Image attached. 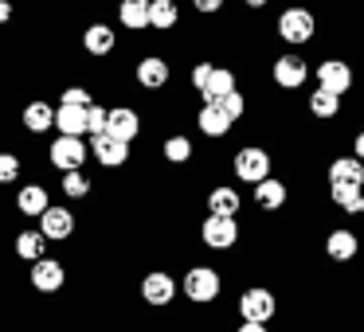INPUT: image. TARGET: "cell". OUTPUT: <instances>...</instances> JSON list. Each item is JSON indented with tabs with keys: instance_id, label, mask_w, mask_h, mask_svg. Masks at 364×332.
<instances>
[{
	"instance_id": "1",
	"label": "cell",
	"mask_w": 364,
	"mask_h": 332,
	"mask_svg": "<svg viewBox=\"0 0 364 332\" xmlns=\"http://www.w3.org/2000/svg\"><path fill=\"white\" fill-rule=\"evenodd\" d=\"M48 157H51V165H55L59 172H79V168L87 165V157H95V153L87 149V141H82V137L59 133L55 141H51Z\"/></svg>"
},
{
	"instance_id": "2",
	"label": "cell",
	"mask_w": 364,
	"mask_h": 332,
	"mask_svg": "<svg viewBox=\"0 0 364 332\" xmlns=\"http://www.w3.org/2000/svg\"><path fill=\"white\" fill-rule=\"evenodd\" d=\"M220 274H215L212 266H192L188 274H184V282H181V289H184V297L188 301H196V305H208V301H215L220 297Z\"/></svg>"
},
{
	"instance_id": "3",
	"label": "cell",
	"mask_w": 364,
	"mask_h": 332,
	"mask_svg": "<svg viewBox=\"0 0 364 332\" xmlns=\"http://www.w3.org/2000/svg\"><path fill=\"white\" fill-rule=\"evenodd\" d=\"M235 176L243 184H262L270 180V153L259 149V145H247V149L235 153Z\"/></svg>"
},
{
	"instance_id": "4",
	"label": "cell",
	"mask_w": 364,
	"mask_h": 332,
	"mask_svg": "<svg viewBox=\"0 0 364 332\" xmlns=\"http://www.w3.org/2000/svg\"><path fill=\"white\" fill-rule=\"evenodd\" d=\"M200 238H204L208 250H231L239 243V223L231 215H208L204 227H200Z\"/></svg>"
},
{
	"instance_id": "5",
	"label": "cell",
	"mask_w": 364,
	"mask_h": 332,
	"mask_svg": "<svg viewBox=\"0 0 364 332\" xmlns=\"http://www.w3.org/2000/svg\"><path fill=\"white\" fill-rule=\"evenodd\" d=\"M314 12L309 9H286L282 16H278V35H282L286 43H294V48H301V43L314 40Z\"/></svg>"
},
{
	"instance_id": "6",
	"label": "cell",
	"mask_w": 364,
	"mask_h": 332,
	"mask_svg": "<svg viewBox=\"0 0 364 332\" xmlns=\"http://www.w3.org/2000/svg\"><path fill=\"white\" fill-rule=\"evenodd\" d=\"M90 153H95V160L102 168H122L129 160V141H122V137H114V133H98L95 145H90Z\"/></svg>"
},
{
	"instance_id": "7",
	"label": "cell",
	"mask_w": 364,
	"mask_h": 332,
	"mask_svg": "<svg viewBox=\"0 0 364 332\" xmlns=\"http://www.w3.org/2000/svg\"><path fill=\"white\" fill-rule=\"evenodd\" d=\"M274 293L270 289H259V285H255V289H243V297H239V313H243V321H262L267 324L270 316H274Z\"/></svg>"
},
{
	"instance_id": "8",
	"label": "cell",
	"mask_w": 364,
	"mask_h": 332,
	"mask_svg": "<svg viewBox=\"0 0 364 332\" xmlns=\"http://www.w3.org/2000/svg\"><path fill=\"white\" fill-rule=\"evenodd\" d=\"M306 79H309V67H306V59H301V55H282V59H274V82H278L282 90L306 87Z\"/></svg>"
},
{
	"instance_id": "9",
	"label": "cell",
	"mask_w": 364,
	"mask_h": 332,
	"mask_svg": "<svg viewBox=\"0 0 364 332\" xmlns=\"http://www.w3.org/2000/svg\"><path fill=\"white\" fill-rule=\"evenodd\" d=\"M317 82H321L325 90H333V94H348V90H353V67L341 63V59H325V63L317 67Z\"/></svg>"
},
{
	"instance_id": "10",
	"label": "cell",
	"mask_w": 364,
	"mask_h": 332,
	"mask_svg": "<svg viewBox=\"0 0 364 332\" xmlns=\"http://www.w3.org/2000/svg\"><path fill=\"white\" fill-rule=\"evenodd\" d=\"M63 282H67L63 262H55V258H40V262H32V285H36L40 293H55V289H63Z\"/></svg>"
},
{
	"instance_id": "11",
	"label": "cell",
	"mask_w": 364,
	"mask_h": 332,
	"mask_svg": "<svg viewBox=\"0 0 364 332\" xmlns=\"http://www.w3.org/2000/svg\"><path fill=\"white\" fill-rule=\"evenodd\" d=\"M141 297L149 301V305H168V301L176 297V282H173V274H165V270H153V274H145V282H141Z\"/></svg>"
},
{
	"instance_id": "12",
	"label": "cell",
	"mask_w": 364,
	"mask_h": 332,
	"mask_svg": "<svg viewBox=\"0 0 364 332\" xmlns=\"http://www.w3.org/2000/svg\"><path fill=\"white\" fill-rule=\"evenodd\" d=\"M231 114L223 110L220 102H204V110L196 114V126H200V133L204 137H228L231 133Z\"/></svg>"
},
{
	"instance_id": "13",
	"label": "cell",
	"mask_w": 364,
	"mask_h": 332,
	"mask_svg": "<svg viewBox=\"0 0 364 332\" xmlns=\"http://www.w3.org/2000/svg\"><path fill=\"white\" fill-rule=\"evenodd\" d=\"M55 129H59V133H71V137L90 133V106H67V102H59Z\"/></svg>"
},
{
	"instance_id": "14",
	"label": "cell",
	"mask_w": 364,
	"mask_h": 332,
	"mask_svg": "<svg viewBox=\"0 0 364 332\" xmlns=\"http://www.w3.org/2000/svg\"><path fill=\"white\" fill-rule=\"evenodd\" d=\"M40 231L48 238H55V243H63V238L75 235V215L67 211V207H48V211L40 215Z\"/></svg>"
},
{
	"instance_id": "15",
	"label": "cell",
	"mask_w": 364,
	"mask_h": 332,
	"mask_svg": "<svg viewBox=\"0 0 364 332\" xmlns=\"http://www.w3.org/2000/svg\"><path fill=\"white\" fill-rule=\"evenodd\" d=\"M106 133L122 137V141H134V137L141 133V118H137V110H129V106H114V110H110V126H106Z\"/></svg>"
},
{
	"instance_id": "16",
	"label": "cell",
	"mask_w": 364,
	"mask_h": 332,
	"mask_svg": "<svg viewBox=\"0 0 364 332\" xmlns=\"http://www.w3.org/2000/svg\"><path fill=\"white\" fill-rule=\"evenodd\" d=\"M200 94H204V102H223L228 94H235V74H231L228 67H212V74H208V82L200 87Z\"/></svg>"
},
{
	"instance_id": "17",
	"label": "cell",
	"mask_w": 364,
	"mask_h": 332,
	"mask_svg": "<svg viewBox=\"0 0 364 332\" xmlns=\"http://www.w3.org/2000/svg\"><path fill=\"white\" fill-rule=\"evenodd\" d=\"M329 184H356V188H364V160L360 157H337L329 165Z\"/></svg>"
},
{
	"instance_id": "18",
	"label": "cell",
	"mask_w": 364,
	"mask_h": 332,
	"mask_svg": "<svg viewBox=\"0 0 364 332\" xmlns=\"http://www.w3.org/2000/svg\"><path fill=\"white\" fill-rule=\"evenodd\" d=\"M239 207H243V196H239L235 188H228V184L208 192V215H231V219H235Z\"/></svg>"
},
{
	"instance_id": "19",
	"label": "cell",
	"mask_w": 364,
	"mask_h": 332,
	"mask_svg": "<svg viewBox=\"0 0 364 332\" xmlns=\"http://www.w3.org/2000/svg\"><path fill=\"white\" fill-rule=\"evenodd\" d=\"M356 250H360V243H356L353 231H329V238H325V254H329L333 262H353Z\"/></svg>"
},
{
	"instance_id": "20",
	"label": "cell",
	"mask_w": 364,
	"mask_h": 332,
	"mask_svg": "<svg viewBox=\"0 0 364 332\" xmlns=\"http://www.w3.org/2000/svg\"><path fill=\"white\" fill-rule=\"evenodd\" d=\"M137 82H141L145 90H161L168 82V63L157 59V55L141 59V63H137Z\"/></svg>"
},
{
	"instance_id": "21",
	"label": "cell",
	"mask_w": 364,
	"mask_h": 332,
	"mask_svg": "<svg viewBox=\"0 0 364 332\" xmlns=\"http://www.w3.org/2000/svg\"><path fill=\"white\" fill-rule=\"evenodd\" d=\"M55 106H48V102H32L24 110V129L28 133H48V129H55Z\"/></svg>"
},
{
	"instance_id": "22",
	"label": "cell",
	"mask_w": 364,
	"mask_h": 332,
	"mask_svg": "<svg viewBox=\"0 0 364 332\" xmlns=\"http://www.w3.org/2000/svg\"><path fill=\"white\" fill-rule=\"evenodd\" d=\"M16 207L24 215H32V219H40L43 211H48V188L43 184H28V188H20V196H16Z\"/></svg>"
},
{
	"instance_id": "23",
	"label": "cell",
	"mask_w": 364,
	"mask_h": 332,
	"mask_svg": "<svg viewBox=\"0 0 364 332\" xmlns=\"http://www.w3.org/2000/svg\"><path fill=\"white\" fill-rule=\"evenodd\" d=\"M329 199L337 207H345L348 215L364 211V188H356V184H329Z\"/></svg>"
},
{
	"instance_id": "24",
	"label": "cell",
	"mask_w": 364,
	"mask_h": 332,
	"mask_svg": "<svg viewBox=\"0 0 364 332\" xmlns=\"http://www.w3.org/2000/svg\"><path fill=\"white\" fill-rule=\"evenodd\" d=\"M149 9H153V0H122L118 16L129 32H141V28H149Z\"/></svg>"
},
{
	"instance_id": "25",
	"label": "cell",
	"mask_w": 364,
	"mask_h": 332,
	"mask_svg": "<svg viewBox=\"0 0 364 332\" xmlns=\"http://www.w3.org/2000/svg\"><path fill=\"white\" fill-rule=\"evenodd\" d=\"M286 184L282 180H262V184H255V204L262 207V211H278V207L286 204Z\"/></svg>"
},
{
	"instance_id": "26",
	"label": "cell",
	"mask_w": 364,
	"mask_h": 332,
	"mask_svg": "<svg viewBox=\"0 0 364 332\" xmlns=\"http://www.w3.org/2000/svg\"><path fill=\"white\" fill-rule=\"evenodd\" d=\"M43 250H48V235L43 231H20L16 235V254L24 262H40Z\"/></svg>"
},
{
	"instance_id": "27",
	"label": "cell",
	"mask_w": 364,
	"mask_h": 332,
	"mask_svg": "<svg viewBox=\"0 0 364 332\" xmlns=\"http://www.w3.org/2000/svg\"><path fill=\"white\" fill-rule=\"evenodd\" d=\"M114 43H118V40H114V32L106 24H90L87 35H82V48H87L90 55H110Z\"/></svg>"
},
{
	"instance_id": "28",
	"label": "cell",
	"mask_w": 364,
	"mask_h": 332,
	"mask_svg": "<svg viewBox=\"0 0 364 332\" xmlns=\"http://www.w3.org/2000/svg\"><path fill=\"white\" fill-rule=\"evenodd\" d=\"M337 110H341V94H333V90H325V87H317L314 94H309V114L314 118H337Z\"/></svg>"
},
{
	"instance_id": "29",
	"label": "cell",
	"mask_w": 364,
	"mask_h": 332,
	"mask_svg": "<svg viewBox=\"0 0 364 332\" xmlns=\"http://www.w3.org/2000/svg\"><path fill=\"white\" fill-rule=\"evenodd\" d=\"M176 0H153V9H149V28H157V32H168V28L176 24Z\"/></svg>"
},
{
	"instance_id": "30",
	"label": "cell",
	"mask_w": 364,
	"mask_h": 332,
	"mask_svg": "<svg viewBox=\"0 0 364 332\" xmlns=\"http://www.w3.org/2000/svg\"><path fill=\"white\" fill-rule=\"evenodd\" d=\"M161 153H165V160H168V165H184V160H192V157H196L192 141H188V137H181V133H176V137H168V141H165V149H161Z\"/></svg>"
},
{
	"instance_id": "31",
	"label": "cell",
	"mask_w": 364,
	"mask_h": 332,
	"mask_svg": "<svg viewBox=\"0 0 364 332\" xmlns=\"http://www.w3.org/2000/svg\"><path fill=\"white\" fill-rule=\"evenodd\" d=\"M63 192H67L71 199H82V196L90 192V180L82 176V168H79V172H63Z\"/></svg>"
},
{
	"instance_id": "32",
	"label": "cell",
	"mask_w": 364,
	"mask_h": 332,
	"mask_svg": "<svg viewBox=\"0 0 364 332\" xmlns=\"http://www.w3.org/2000/svg\"><path fill=\"white\" fill-rule=\"evenodd\" d=\"M20 180V157L0 153V184H16Z\"/></svg>"
},
{
	"instance_id": "33",
	"label": "cell",
	"mask_w": 364,
	"mask_h": 332,
	"mask_svg": "<svg viewBox=\"0 0 364 332\" xmlns=\"http://www.w3.org/2000/svg\"><path fill=\"white\" fill-rule=\"evenodd\" d=\"M106 126H110V110L106 106H90V137H98V133H106Z\"/></svg>"
},
{
	"instance_id": "34",
	"label": "cell",
	"mask_w": 364,
	"mask_h": 332,
	"mask_svg": "<svg viewBox=\"0 0 364 332\" xmlns=\"http://www.w3.org/2000/svg\"><path fill=\"white\" fill-rule=\"evenodd\" d=\"M220 106L231 114V118H243V110H247V102H243V94H239V90H235V94H228Z\"/></svg>"
},
{
	"instance_id": "35",
	"label": "cell",
	"mask_w": 364,
	"mask_h": 332,
	"mask_svg": "<svg viewBox=\"0 0 364 332\" xmlns=\"http://www.w3.org/2000/svg\"><path fill=\"white\" fill-rule=\"evenodd\" d=\"M63 102H67V106H95V102H90V94H87L82 87H71V90H63Z\"/></svg>"
},
{
	"instance_id": "36",
	"label": "cell",
	"mask_w": 364,
	"mask_h": 332,
	"mask_svg": "<svg viewBox=\"0 0 364 332\" xmlns=\"http://www.w3.org/2000/svg\"><path fill=\"white\" fill-rule=\"evenodd\" d=\"M208 74H212V63H200L196 71H192V87H196V94H200V87L208 82Z\"/></svg>"
},
{
	"instance_id": "37",
	"label": "cell",
	"mask_w": 364,
	"mask_h": 332,
	"mask_svg": "<svg viewBox=\"0 0 364 332\" xmlns=\"http://www.w3.org/2000/svg\"><path fill=\"white\" fill-rule=\"evenodd\" d=\"M192 4H196L200 12H220L223 9V0H192Z\"/></svg>"
},
{
	"instance_id": "38",
	"label": "cell",
	"mask_w": 364,
	"mask_h": 332,
	"mask_svg": "<svg viewBox=\"0 0 364 332\" xmlns=\"http://www.w3.org/2000/svg\"><path fill=\"white\" fill-rule=\"evenodd\" d=\"M239 332H267V324H262V321H243V324H239Z\"/></svg>"
},
{
	"instance_id": "39",
	"label": "cell",
	"mask_w": 364,
	"mask_h": 332,
	"mask_svg": "<svg viewBox=\"0 0 364 332\" xmlns=\"http://www.w3.org/2000/svg\"><path fill=\"white\" fill-rule=\"evenodd\" d=\"M353 153L364 160V133H356V141H353Z\"/></svg>"
},
{
	"instance_id": "40",
	"label": "cell",
	"mask_w": 364,
	"mask_h": 332,
	"mask_svg": "<svg viewBox=\"0 0 364 332\" xmlns=\"http://www.w3.org/2000/svg\"><path fill=\"white\" fill-rule=\"evenodd\" d=\"M247 4H251V9H262V4H267V0H247Z\"/></svg>"
}]
</instances>
